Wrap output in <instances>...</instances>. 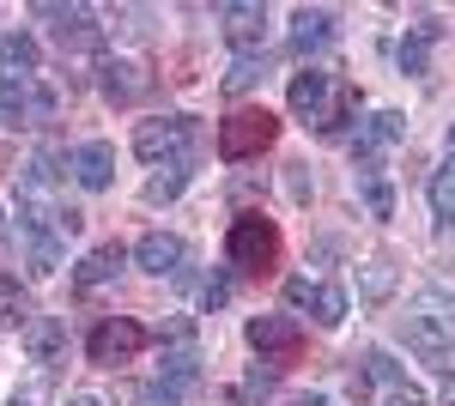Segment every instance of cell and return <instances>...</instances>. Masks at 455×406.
<instances>
[{
    "mask_svg": "<svg viewBox=\"0 0 455 406\" xmlns=\"http://www.w3.org/2000/svg\"><path fill=\"white\" fill-rule=\"evenodd\" d=\"M6 406H31V401H6Z\"/></svg>",
    "mask_w": 455,
    "mask_h": 406,
    "instance_id": "cell-35",
    "label": "cell"
},
{
    "mask_svg": "<svg viewBox=\"0 0 455 406\" xmlns=\"http://www.w3.org/2000/svg\"><path fill=\"white\" fill-rule=\"evenodd\" d=\"M450 152H455V122H450Z\"/></svg>",
    "mask_w": 455,
    "mask_h": 406,
    "instance_id": "cell-34",
    "label": "cell"
},
{
    "mask_svg": "<svg viewBox=\"0 0 455 406\" xmlns=\"http://www.w3.org/2000/svg\"><path fill=\"white\" fill-rule=\"evenodd\" d=\"M31 322H36L31 298H25V291H19V285H12V279H0V328H6V334H12V328H19V334H25V328H31Z\"/></svg>",
    "mask_w": 455,
    "mask_h": 406,
    "instance_id": "cell-21",
    "label": "cell"
},
{
    "mask_svg": "<svg viewBox=\"0 0 455 406\" xmlns=\"http://www.w3.org/2000/svg\"><path fill=\"white\" fill-rule=\"evenodd\" d=\"M383 406H425V388H419V382H401V388H388Z\"/></svg>",
    "mask_w": 455,
    "mask_h": 406,
    "instance_id": "cell-30",
    "label": "cell"
},
{
    "mask_svg": "<svg viewBox=\"0 0 455 406\" xmlns=\"http://www.w3.org/2000/svg\"><path fill=\"white\" fill-rule=\"evenodd\" d=\"M285 103H291V115L304 122V128H315L322 139H334L340 128H347L352 115H358V92H352L340 73H328V68H304V73H291V92H285Z\"/></svg>",
    "mask_w": 455,
    "mask_h": 406,
    "instance_id": "cell-1",
    "label": "cell"
},
{
    "mask_svg": "<svg viewBox=\"0 0 455 406\" xmlns=\"http://www.w3.org/2000/svg\"><path fill=\"white\" fill-rule=\"evenodd\" d=\"M358 195H364V212H371V219H395V188H388L383 176H364Z\"/></svg>",
    "mask_w": 455,
    "mask_h": 406,
    "instance_id": "cell-24",
    "label": "cell"
},
{
    "mask_svg": "<svg viewBox=\"0 0 455 406\" xmlns=\"http://www.w3.org/2000/svg\"><path fill=\"white\" fill-rule=\"evenodd\" d=\"M243 339L261 352V358H274V370L298 364V352H304V328H298L291 315H249V322H243Z\"/></svg>",
    "mask_w": 455,
    "mask_h": 406,
    "instance_id": "cell-10",
    "label": "cell"
},
{
    "mask_svg": "<svg viewBox=\"0 0 455 406\" xmlns=\"http://www.w3.org/2000/svg\"><path fill=\"white\" fill-rule=\"evenodd\" d=\"M255 79H261V55H243V61H231V73H225V92H231V98H243Z\"/></svg>",
    "mask_w": 455,
    "mask_h": 406,
    "instance_id": "cell-26",
    "label": "cell"
},
{
    "mask_svg": "<svg viewBox=\"0 0 455 406\" xmlns=\"http://www.w3.org/2000/svg\"><path fill=\"white\" fill-rule=\"evenodd\" d=\"M201 304H207V315H212V309H225V304H231V279H207Z\"/></svg>",
    "mask_w": 455,
    "mask_h": 406,
    "instance_id": "cell-29",
    "label": "cell"
},
{
    "mask_svg": "<svg viewBox=\"0 0 455 406\" xmlns=\"http://www.w3.org/2000/svg\"><path fill=\"white\" fill-rule=\"evenodd\" d=\"M225 261L237 273H267L280 261V225L267 212H237L225 231Z\"/></svg>",
    "mask_w": 455,
    "mask_h": 406,
    "instance_id": "cell-3",
    "label": "cell"
},
{
    "mask_svg": "<svg viewBox=\"0 0 455 406\" xmlns=\"http://www.w3.org/2000/svg\"><path fill=\"white\" fill-rule=\"evenodd\" d=\"M388 291H395V267H388V261H371L364 279H358V298H364V304H383Z\"/></svg>",
    "mask_w": 455,
    "mask_h": 406,
    "instance_id": "cell-25",
    "label": "cell"
},
{
    "mask_svg": "<svg viewBox=\"0 0 455 406\" xmlns=\"http://www.w3.org/2000/svg\"><path fill=\"white\" fill-rule=\"evenodd\" d=\"M36 68H43L36 36H25V31H6V36H0V79H36Z\"/></svg>",
    "mask_w": 455,
    "mask_h": 406,
    "instance_id": "cell-17",
    "label": "cell"
},
{
    "mask_svg": "<svg viewBox=\"0 0 455 406\" xmlns=\"http://www.w3.org/2000/svg\"><path fill=\"white\" fill-rule=\"evenodd\" d=\"M431 36H437V19H419L413 31L401 36L395 61H401V73H407V79H419V73H425V61H431Z\"/></svg>",
    "mask_w": 455,
    "mask_h": 406,
    "instance_id": "cell-20",
    "label": "cell"
},
{
    "mask_svg": "<svg viewBox=\"0 0 455 406\" xmlns=\"http://www.w3.org/2000/svg\"><path fill=\"white\" fill-rule=\"evenodd\" d=\"M285 304L310 309L315 328H340L347 322V291L340 285H315V279H285Z\"/></svg>",
    "mask_w": 455,
    "mask_h": 406,
    "instance_id": "cell-12",
    "label": "cell"
},
{
    "mask_svg": "<svg viewBox=\"0 0 455 406\" xmlns=\"http://www.w3.org/2000/svg\"><path fill=\"white\" fill-rule=\"evenodd\" d=\"M334 43V12L328 6H298L291 12V55H315Z\"/></svg>",
    "mask_w": 455,
    "mask_h": 406,
    "instance_id": "cell-16",
    "label": "cell"
},
{
    "mask_svg": "<svg viewBox=\"0 0 455 406\" xmlns=\"http://www.w3.org/2000/svg\"><path fill=\"white\" fill-rule=\"evenodd\" d=\"M134 152L146 164H195V115H152L134 128Z\"/></svg>",
    "mask_w": 455,
    "mask_h": 406,
    "instance_id": "cell-4",
    "label": "cell"
},
{
    "mask_svg": "<svg viewBox=\"0 0 455 406\" xmlns=\"http://www.w3.org/2000/svg\"><path fill=\"white\" fill-rule=\"evenodd\" d=\"M36 19H49L55 43L73 49V55H98V49H104V31H98V12H92V6H55V0H36Z\"/></svg>",
    "mask_w": 455,
    "mask_h": 406,
    "instance_id": "cell-7",
    "label": "cell"
},
{
    "mask_svg": "<svg viewBox=\"0 0 455 406\" xmlns=\"http://www.w3.org/2000/svg\"><path fill=\"white\" fill-rule=\"evenodd\" d=\"M274 139H280V115L274 109H237V115L219 122V158L243 164V158H261Z\"/></svg>",
    "mask_w": 455,
    "mask_h": 406,
    "instance_id": "cell-5",
    "label": "cell"
},
{
    "mask_svg": "<svg viewBox=\"0 0 455 406\" xmlns=\"http://www.w3.org/2000/svg\"><path fill=\"white\" fill-rule=\"evenodd\" d=\"M267 388H274V370H261V364H255V370H249V382H243V406H255Z\"/></svg>",
    "mask_w": 455,
    "mask_h": 406,
    "instance_id": "cell-28",
    "label": "cell"
},
{
    "mask_svg": "<svg viewBox=\"0 0 455 406\" xmlns=\"http://www.w3.org/2000/svg\"><path fill=\"white\" fill-rule=\"evenodd\" d=\"M182 261H188V243L176 237V231H146L140 243H134V267L140 273H182Z\"/></svg>",
    "mask_w": 455,
    "mask_h": 406,
    "instance_id": "cell-14",
    "label": "cell"
},
{
    "mask_svg": "<svg viewBox=\"0 0 455 406\" xmlns=\"http://www.w3.org/2000/svg\"><path fill=\"white\" fill-rule=\"evenodd\" d=\"M122 267H128V249H122V243H98V249H92V255L73 267V285H79V291H92V285L116 279Z\"/></svg>",
    "mask_w": 455,
    "mask_h": 406,
    "instance_id": "cell-18",
    "label": "cell"
},
{
    "mask_svg": "<svg viewBox=\"0 0 455 406\" xmlns=\"http://www.w3.org/2000/svg\"><path fill=\"white\" fill-rule=\"evenodd\" d=\"M146 328L134 322V315H104L98 328H92V339H85V358L98 364V370H116V364H134L146 352Z\"/></svg>",
    "mask_w": 455,
    "mask_h": 406,
    "instance_id": "cell-6",
    "label": "cell"
},
{
    "mask_svg": "<svg viewBox=\"0 0 455 406\" xmlns=\"http://www.w3.org/2000/svg\"><path fill=\"white\" fill-rule=\"evenodd\" d=\"M437 394H443V406H455V370L443 376V388H437Z\"/></svg>",
    "mask_w": 455,
    "mask_h": 406,
    "instance_id": "cell-32",
    "label": "cell"
},
{
    "mask_svg": "<svg viewBox=\"0 0 455 406\" xmlns=\"http://www.w3.org/2000/svg\"><path fill=\"white\" fill-rule=\"evenodd\" d=\"M188 176H195V164H164L152 182H146V201L152 206H164V201H176L182 188H188Z\"/></svg>",
    "mask_w": 455,
    "mask_h": 406,
    "instance_id": "cell-23",
    "label": "cell"
},
{
    "mask_svg": "<svg viewBox=\"0 0 455 406\" xmlns=\"http://www.w3.org/2000/svg\"><path fill=\"white\" fill-rule=\"evenodd\" d=\"M291 406H334L328 394H310V401H291Z\"/></svg>",
    "mask_w": 455,
    "mask_h": 406,
    "instance_id": "cell-33",
    "label": "cell"
},
{
    "mask_svg": "<svg viewBox=\"0 0 455 406\" xmlns=\"http://www.w3.org/2000/svg\"><path fill=\"white\" fill-rule=\"evenodd\" d=\"M146 85H152V79H146L140 61H122V55H104V61H98V92H104V103H122V109H128V103L146 98Z\"/></svg>",
    "mask_w": 455,
    "mask_h": 406,
    "instance_id": "cell-13",
    "label": "cell"
},
{
    "mask_svg": "<svg viewBox=\"0 0 455 406\" xmlns=\"http://www.w3.org/2000/svg\"><path fill=\"white\" fill-rule=\"evenodd\" d=\"M364 370L377 376V382H383V388H401V382H407V376H401V364H395V358H388L383 346H371V352H364Z\"/></svg>",
    "mask_w": 455,
    "mask_h": 406,
    "instance_id": "cell-27",
    "label": "cell"
},
{
    "mask_svg": "<svg viewBox=\"0 0 455 406\" xmlns=\"http://www.w3.org/2000/svg\"><path fill=\"white\" fill-rule=\"evenodd\" d=\"M68 406H109L104 394H85V388H79V394H68Z\"/></svg>",
    "mask_w": 455,
    "mask_h": 406,
    "instance_id": "cell-31",
    "label": "cell"
},
{
    "mask_svg": "<svg viewBox=\"0 0 455 406\" xmlns=\"http://www.w3.org/2000/svg\"><path fill=\"white\" fill-rule=\"evenodd\" d=\"M431 212H437L443 225H455V152L431 170Z\"/></svg>",
    "mask_w": 455,
    "mask_h": 406,
    "instance_id": "cell-22",
    "label": "cell"
},
{
    "mask_svg": "<svg viewBox=\"0 0 455 406\" xmlns=\"http://www.w3.org/2000/svg\"><path fill=\"white\" fill-rule=\"evenodd\" d=\"M401 339H407V352L425 358V364H450L455 358V309L437 304V298H419V304L401 315Z\"/></svg>",
    "mask_w": 455,
    "mask_h": 406,
    "instance_id": "cell-2",
    "label": "cell"
},
{
    "mask_svg": "<svg viewBox=\"0 0 455 406\" xmlns=\"http://www.w3.org/2000/svg\"><path fill=\"white\" fill-rule=\"evenodd\" d=\"M73 182L92 188V195H104L109 182H116V146H109V139H85V146L73 152Z\"/></svg>",
    "mask_w": 455,
    "mask_h": 406,
    "instance_id": "cell-15",
    "label": "cell"
},
{
    "mask_svg": "<svg viewBox=\"0 0 455 406\" xmlns=\"http://www.w3.org/2000/svg\"><path fill=\"white\" fill-rule=\"evenodd\" d=\"M401 134H407V122H401L395 109L364 115L358 134H352V164H358V176H383V158H388V146H395Z\"/></svg>",
    "mask_w": 455,
    "mask_h": 406,
    "instance_id": "cell-9",
    "label": "cell"
},
{
    "mask_svg": "<svg viewBox=\"0 0 455 406\" xmlns=\"http://www.w3.org/2000/svg\"><path fill=\"white\" fill-rule=\"evenodd\" d=\"M219 31L237 49V61L243 55H261V43H267V6L261 0H225L219 6Z\"/></svg>",
    "mask_w": 455,
    "mask_h": 406,
    "instance_id": "cell-11",
    "label": "cell"
},
{
    "mask_svg": "<svg viewBox=\"0 0 455 406\" xmlns=\"http://www.w3.org/2000/svg\"><path fill=\"white\" fill-rule=\"evenodd\" d=\"M61 346H68V322H61V315H36L31 328H25V352H31V364H55Z\"/></svg>",
    "mask_w": 455,
    "mask_h": 406,
    "instance_id": "cell-19",
    "label": "cell"
},
{
    "mask_svg": "<svg viewBox=\"0 0 455 406\" xmlns=\"http://www.w3.org/2000/svg\"><path fill=\"white\" fill-rule=\"evenodd\" d=\"M55 115V92L43 79H0V128H36Z\"/></svg>",
    "mask_w": 455,
    "mask_h": 406,
    "instance_id": "cell-8",
    "label": "cell"
}]
</instances>
